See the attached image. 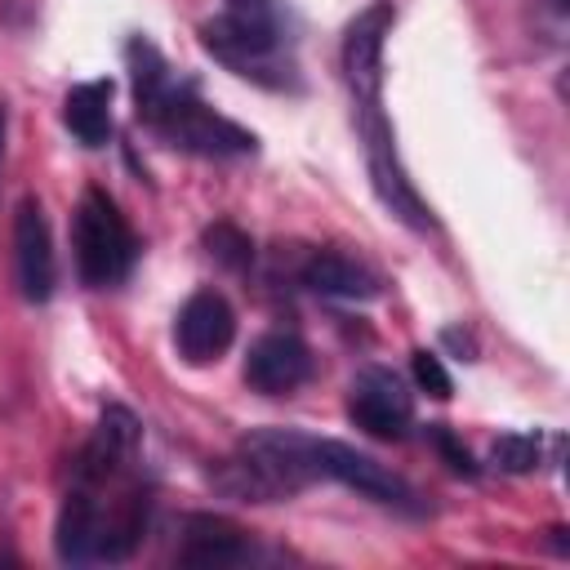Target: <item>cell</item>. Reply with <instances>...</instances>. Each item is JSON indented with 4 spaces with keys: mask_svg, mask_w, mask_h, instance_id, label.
<instances>
[{
    "mask_svg": "<svg viewBox=\"0 0 570 570\" xmlns=\"http://www.w3.org/2000/svg\"><path fill=\"white\" fill-rule=\"evenodd\" d=\"M4 134H9V107L0 102V160H4Z\"/></svg>",
    "mask_w": 570,
    "mask_h": 570,
    "instance_id": "obj_19",
    "label": "cell"
},
{
    "mask_svg": "<svg viewBox=\"0 0 570 570\" xmlns=\"http://www.w3.org/2000/svg\"><path fill=\"white\" fill-rule=\"evenodd\" d=\"M236 338V312L232 303L218 294V289H196L183 307H178V321H174V343H178V356L187 365H209L218 361Z\"/></svg>",
    "mask_w": 570,
    "mask_h": 570,
    "instance_id": "obj_9",
    "label": "cell"
},
{
    "mask_svg": "<svg viewBox=\"0 0 570 570\" xmlns=\"http://www.w3.org/2000/svg\"><path fill=\"white\" fill-rule=\"evenodd\" d=\"M298 276L307 289H316L325 298H374L379 294V276L343 249H312Z\"/></svg>",
    "mask_w": 570,
    "mask_h": 570,
    "instance_id": "obj_13",
    "label": "cell"
},
{
    "mask_svg": "<svg viewBox=\"0 0 570 570\" xmlns=\"http://www.w3.org/2000/svg\"><path fill=\"white\" fill-rule=\"evenodd\" d=\"M396 22V9L387 0L361 9L343 31V80L352 89V102H383V45Z\"/></svg>",
    "mask_w": 570,
    "mask_h": 570,
    "instance_id": "obj_8",
    "label": "cell"
},
{
    "mask_svg": "<svg viewBox=\"0 0 570 570\" xmlns=\"http://www.w3.org/2000/svg\"><path fill=\"white\" fill-rule=\"evenodd\" d=\"M125 58H129V76H134L138 120H147L169 147L191 151V156H209V160L254 156L258 138L249 129H240L236 120L218 116L214 107H205L196 98V89L169 71V62L160 58L156 45H147L138 36V40H129Z\"/></svg>",
    "mask_w": 570,
    "mask_h": 570,
    "instance_id": "obj_2",
    "label": "cell"
},
{
    "mask_svg": "<svg viewBox=\"0 0 570 570\" xmlns=\"http://www.w3.org/2000/svg\"><path fill=\"white\" fill-rule=\"evenodd\" d=\"M356 125H361V142H365V165H370L374 196L410 232H428L432 227V209H428V200L419 196V187L410 183V174L401 165L396 134H392V120L383 116V102H356Z\"/></svg>",
    "mask_w": 570,
    "mask_h": 570,
    "instance_id": "obj_6",
    "label": "cell"
},
{
    "mask_svg": "<svg viewBox=\"0 0 570 570\" xmlns=\"http://www.w3.org/2000/svg\"><path fill=\"white\" fill-rule=\"evenodd\" d=\"M410 370H414V383L428 392V396H436V401H445L450 396V374H445V365H441V356L436 352H414L410 356Z\"/></svg>",
    "mask_w": 570,
    "mask_h": 570,
    "instance_id": "obj_17",
    "label": "cell"
},
{
    "mask_svg": "<svg viewBox=\"0 0 570 570\" xmlns=\"http://www.w3.org/2000/svg\"><path fill=\"white\" fill-rule=\"evenodd\" d=\"M111 80H80L62 98V125L80 147H102L111 138Z\"/></svg>",
    "mask_w": 570,
    "mask_h": 570,
    "instance_id": "obj_14",
    "label": "cell"
},
{
    "mask_svg": "<svg viewBox=\"0 0 570 570\" xmlns=\"http://www.w3.org/2000/svg\"><path fill=\"white\" fill-rule=\"evenodd\" d=\"M347 419L379 436V441H401L414 423V401L401 383L396 370L387 365H365L356 379H352V392H347Z\"/></svg>",
    "mask_w": 570,
    "mask_h": 570,
    "instance_id": "obj_7",
    "label": "cell"
},
{
    "mask_svg": "<svg viewBox=\"0 0 570 570\" xmlns=\"http://www.w3.org/2000/svg\"><path fill=\"white\" fill-rule=\"evenodd\" d=\"M205 245H209V254H214L223 267H232V272H240V267L254 263V240H249L240 227H232V223H214V227L205 232Z\"/></svg>",
    "mask_w": 570,
    "mask_h": 570,
    "instance_id": "obj_15",
    "label": "cell"
},
{
    "mask_svg": "<svg viewBox=\"0 0 570 570\" xmlns=\"http://www.w3.org/2000/svg\"><path fill=\"white\" fill-rule=\"evenodd\" d=\"M312 379V352L294 334H263L249 343L245 383L263 396H289Z\"/></svg>",
    "mask_w": 570,
    "mask_h": 570,
    "instance_id": "obj_11",
    "label": "cell"
},
{
    "mask_svg": "<svg viewBox=\"0 0 570 570\" xmlns=\"http://www.w3.org/2000/svg\"><path fill=\"white\" fill-rule=\"evenodd\" d=\"M138 450V419L125 405H107L89 445L76 454L71 490L58 512V557L71 566L89 561H125L151 517L147 490L129 476V459Z\"/></svg>",
    "mask_w": 570,
    "mask_h": 570,
    "instance_id": "obj_1",
    "label": "cell"
},
{
    "mask_svg": "<svg viewBox=\"0 0 570 570\" xmlns=\"http://www.w3.org/2000/svg\"><path fill=\"white\" fill-rule=\"evenodd\" d=\"M13 272H18V294L27 303H49L58 267H53V240L40 200L22 196L13 214Z\"/></svg>",
    "mask_w": 570,
    "mask_h": 570,
    "instance_id": "obj_10",
    "label": "cell"
},
{
    "mask_svg": "<svg viewBox=\"0 0 570 570\" xmlns=\"http://www.w3.org/2000/svg\"><path fill=\"white\" fill-rule=\"evenodd\" d=\"M200 45L236 76L267 89H298L289 40L276 0H223V13L200 27Z\"/></svg>",
    "mask_w": 570,
    "mask_h": 570,
    "instance_id": "obj_3",
    "label": "cell"
},
{
    "mask_svg": "<svg viewBox=\"0 0 570 570\" xmlns=\"http://www.w3.org/2000/svg\"><path fill=\"white\" fill-rule=\"evenodd\" d=\"M303 463L312 476H330L392 512H405V517H423V499L419 490L396 476L392 468H383L379 459H370L365 450H352L343 441H330V436H303Z\"/></svg>",
    "mask_w": 570,
    "mask_h": 570,
    "instance_id": "obj_5",
    "label": "cell"
},
{
    "mask_svg": "<svg viewBox=\"0 0 570 570\" xmlns=\"http://www.w3.org/2000/svg\"><path fill=\"white\" fill-rule=\"evenodd\" d=\"M254 557V548H249V539H245V530L240 525H232V521H223V517H187V525H183V548H178V561L183 566H240V561H249Z\"/></svg>",
    "mask_w": 570,
    "mask_h": 570,
    "instance_id": "obj_12",
    "label": "cell"
},
{
    "mask_svg": "<svg viewBox=\"0 0 570 570\" xmlns=\"http://www.w3.org/2000/svg\"><path fill=\"white\" fill-rule=\"evenodd\" d=\"M428 436H432V445L445 454V463L454 468V472H463V476H476V463H472V454H468V445L445 428V423H432L428 428Z\"/></svg>",
    "mask_w": 570,
    "mask_h": 570,
    "instance_id": "obj_18",
    "label": "cell"
},
{
    "mask_svg": "<svg viewBox=\"0 0 570 570\" xmlns=\"http://www.w3.org/2000/svg\"><path fill=\"white\" fill-rule=\"evenodd\" d=\"M71 245H76V272L94 289L120 285L138 258V240H134L125 214L116 209V200L107 191H94V187L76 205Z\"/></svg>",
    "mask_w": 570,
    "mask_h": 570,
    "instance_id": "obj_4",
    "label": "cell"
},
{
    "mask_svg": "<svg viewBox=\"0 0 570 570\" xmlns=\"http://www.w3.org/2000/svg\"><path fill=\"white\" fill-rule=\"evenodd\" d=\"M490 459H494L503 472H530V468H539L543 445H539L534 432H503V436L494 441Z\"/></svg>",
    "mask_w": 570,
    "mask_h": 570,
    "instance_id": "obj_16",
    "label": "cell"
}]
</instances>
